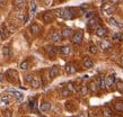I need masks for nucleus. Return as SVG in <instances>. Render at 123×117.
<instances>
[{
	"instance_id": "7c9ffc66",
	"label": "nucleus",
	"mask_w": 123,
	"mask_h": 117,
	"mask_svg": "<svg viewBox=\"0 0 123 117\" xmlns=\"http://www.w3.org/2000/svg\"><path fill=\"white\" fill-rule=\"evenodd\" d=\"M113 39H116V41H122L123 39L122 34H120V33H115V34L113 35Z\"/></svg>"
},
{
	"instance_id": "4468645a",
	"label": "nucleus",
	"mask_w": 123,
	"mask_h": 117,
	"mask_svg": "<svg viewBox=\"0 0 123 117\" xmlns=\"http://www.w3.org/2000/svg\"><path fill=\"white\" fill-rule=\"evenodd\" d=\"M71 35H72V30H71L70 28H63L62 32H61V36H62L63 38L70 37Z\"/></svg>"
},
{
	"instance_id": "bb28decb",
	"label": "nucleus",
	"mask_w": 123,
	"mask_h": 117,
	"mask_svg": "<svg viewBox=\"0 0 123 117\" xmlns=\"http://www.w3.org/2000/svg\"><path fill=\"white\" fill-rule=\"evenodd\" d=\"M115 109L117 111H122L123 110V101H117L115 104Z\"/></svg>"
},
{
	"instance_id": "dca6fc26",
	"label": "nucleus",
	"mask_w": 123,
	"mask_h": 117,
	"mask_svg": "<svg viewBox=\"0 0 123 117\" xmlns=\"http://www.w3.org/2000/svg\"><path fill=\"white\" fill-rule=\"evenodd\" d=\"M10 92H12L14 94V96L16 97V99H17V101H22L23 99H24V96H23V94L22 92H18V91H16V90H14V89H10Z\"/></svg>"
},
{
	"instance_id": "9d476101",
	"label": "nucleus",
	"mask_w": 123,
	"mask_h": 117,
	"mask_svg": "<svg viewBox=\"0 0 123 117\" xmlns=\"http://www.w3.org/2000/svg\"><path fill=\"white\" fill-rule=\"evenodd\" d=\"M59 52L62 54V55H69L71 53V49H70V46H68V45H64V46H61L59 49Z\"/></svg>"
},
{
	"instance_id": "cd10ccee",
	"label": "nucleus",
	"mask_w": 123,
	"mask_h": 117,
	"mask_svg": "<svg viewBox=\"0 0 123 117\" xmlns=\"http://www.w3.org/2000/svg\"><path fill=\"white\" fill-rule=\"evenodd\" d=\"M19 68L22 69V70H27V69L30 68V64H28V62H27V61H24V62H22V63H20Z\"/></svg>"
},
{
	"instance_id": "2eb2a0df",
	"label": "nucleus",
	"mask_w": 123,
	"mask_h": 117,
	"mask_svg": "<svg viewBox=\"0 0 123 117\" xmlns=\"http://www.w3.org/2000/svg\"><path fill=\"white\" fill-rule=\"evenodd\" d=\"M93 65H94L93 60L89 59V57H85V60H84V67L87 69H90V68H93Z\"/></svg>"
},
{
	"instance_id": "423d86ee",
	"label": "nucleus",
	"mask_w": 123,
	"mask_h": 117,
	"mask_svg": "<svg viewBox=\"0 0 123 117\" xmlns=\"http://www.w3.org/2000/svg\"><path fill=\"white\" fill-rule=\"evenodd\" d=\"M114 82H115V74H110L108 77H106L105 83H106L107 87H112L113 84H114Z\"/></svg>"
},
{
	"instance_id": "58836bf2",
	"label": "nucleus",
	"mask_w": 123,
	"mask_h": 117,
	"mask_svg": "<svg viewBox=\"0 0 123 117\" xmlns=\"http://www.w3.org/2000/svg\"><path fill=\"white\" fill-rule=\"evenodd\" d=\"M117 90L119 91L123 90V82H117Z\"/></svg>"
},
{
	"instance_id": "4c0bfd02",
	"label": "nucleus",
	"mask_w": 123,
	"mask_h": 117,
	"mask_svg": "<svg viewBox=\"0 0 123 117\" xmlns=\"http://www.w3.org/2000/svg\"><path fill=\"white\" fill-rule=\"evenodd\" d=\"M4 115H5V116H6V117H11V111H10V110H5V111H4Z\"/></svg>"
},
{
	"instance_id": "a19ab883",
	"label": "nucleus",
	"mask_w": 123,
	"mask_h": 117,
	"mask_svg": "<svg viewBox=\"0 0 123 117\" xmlns=\"http://www.w3.org/2000/svg\"><path fill=\"white\" fill-rule=\"evenodd\" d=\"M66 108L69 110H72V107H71V102H67L66 104Z\"/></svg>"
},
{
	"instance_id": "aec40b11",
	"label": "nucleus",
	"mask_w": 123,
	"mask_h": 117,
	"mask_svg": "<svg viewBox=\"0 0 123 117\" xmlns=\"http://www.w3.org/2000/svg\"><path fill=\"white\" fill-rule=\"evenodd\" d=\"M40 26H38L37 24H33L32 26H31V32H32V34H37L38 32H40Z\"/></svg>"
},
{
	"instance_id": "6e6552de",
	"label": "nucleus",
	"mask_w": 123,
	"mask_h": 117,
	"mask_svg": "<svg viewBox=\"0 0 123 117\" xmlns=\"http://www.w3.org/2000/svg\"><path fill=\"white\" fill-rule=\"evenodd\" d=\"M51 39H52L53 42H55V43L60 42L61 39H62L61 33H60V32H56V30H54V32H53L52 34H51Z\"/></svg>"
},
{
	"instance_id": "393cba45",
	"label": "nucleus",
	"mask_w": 123,
	"mask_h": 117,
	"mask_svg": "<svg viewBox=\"0 0 123 117\" xmlns=\"http://www.w3.org/2000/svg\"><path fill=\"white\" fill-rule=\"evenodd\" d=\"M2 54H4L5 57H9L10 56V50L8 46H5L4 49H2Z\"/></svg>"
},
{
	"instance_id": "72a5a7b5",
	"label": "nucleus",
	"mask_w": 123,
	"mask_h": 117,
	"mask_svg": "<svg viewBox=\"0 0 123 117\" xmlns=\"http://www.w3.org/2000/svg\"><path fill=\"white\" fill-rule=\"evenodd\" d=\"M89 52L93 53V54L97 53V47H96V45H90V46H89Z\"/></svg>"
},
{
	"instance_id": "0eeeda50",
	"label": "nucleus",
	"mask_w": 123,
	"mask_h": 117,
	"mask_svg": "<svg viewBox=\"0 0 123 117\" xmlns=\"http://www.w3.org/2000/svg\"><path fill=\"white\" fill-rule=\"evenodd\" d=\"M53 19H54V16H53L52 12L48 11L43 14V20L45 23H51V22H53Z\"/></svg>"
},
{
	"instance_id": "6ab92c4d",
	"label": "nucleus",
	"mask_w": 123,
	"mask_h": 117,
	"mask_svg": "<svg viewBox=\"0 0 123 117\" xmlns=\"http://www.w3.org/2000/svg\"><path fill=\"white\" fill-rule=\"evenodd\" d=\"M102 111H103V114H104L106 117H112L113 116L112 110H111V108H108V107H103Z\"/></svg>"
},
{
	"instance_id": "c03bdc74",
	"label": "nucleus",
	"mask_w": 123,
	"mask_h": 117,
	"mask_svg": "<svg viewBox=\"0 0 123 117\" xmlns=\"http://www.w3.org/2000/svg\"><path fill=\"white\" fill-rule=\"evenodd\" d=\"M78 117H87V116H86V114H79Z\"/></svg>"
},
{
	"instance_id": "f03ea898",
	"label": "nucleus",
	"mask_w": 123,
	"mask_h": 117,
	"mask_svg": "<svg viewBox=\"0 0 123 117\" xmlns=\"http://www.w3.org/2000/svg\"><path fill=\"white\" fill-rule=\"evenodd\" d=\"M6 77H7V80L9 82L14 83L17 81V72L15 70H8L7 73H6Z\"/></svg>"
},
{
	"instance_id": "20e7f679",
	"label": "nucleus",
	"mask_w": 123,
	"mask_h": 117,
	"mask_svg": "<svg viewBox=\"0 0 123 117\" xmlns=\"http://www.w3.org/2000/svg\"><path fill=\"white\" fill-rule=\"evenodd\" d=\"M98 25H99V19L97 18V17H95V16H94L92 19H89L88 27H89L90 29H95V28H97V27H98Z\"/></svg>"
},
{
	"instance_id": "a18cd8bd",
	"label": "nucleus",
	"mask_w": 123,
	"mask_h": 117,
	"mask_svg": "<svg viewBox=\"0 0 123 117\" xmlns=\"http://www.w3.org/2000/svg\"><path fill=\"white\" fill-rule=\"evenodd\" d=\"M120 61H121V64L123 65V55H122V56H121V57H120Z\"/></svg>"
},
{
	"instance_id": "f8f14e48",
	"label": "nucleus",
	"mask_w": 123,
	"mask_h": 117,
	"mask_svg": "<svg viewBox=\"0 0 123 117\" xmlns=\"http://www.w3.org/2000/svg\"><path fill=\"white\" fill-rule=\"evenodd\" d=\"M115 6L114 5H106V6H104V11L107 14V15H111V14H113L114 12V10H115Z\"/></svg>"
},
{
	"instance_id": "f3484780",
	"label": "nucleus",
	"mask_w": 123,
	"mask_h": 117,
	"mask_svg": "<svg viewBox=\"0 0 123 117\" xmlns=\"http://www.w3.org/2000/svg\"><path fill=\"white\" fill-rule=\"evenodd\" d=\"M51 109V104L49 101H43L41 104V110L42 111H49Z\"/></svg>"
},
{
	"instance_id": "2f4dec72",
	"label": "nucleus",
	"mask_w": 123,
	"mask_h": 117,
	"mask_svg": "<svg viewBox=\"0 0 123 117\" xmlns=\"http://www.w3.org/2000/svg\"><path fill=\"white\" fill-rule=\"evenodd\" d=\"M33 79H34V76L33 74H26V76H25V81H26V82H32V81H33Z\"/></svg>"
},
{
	"instance_id": "5701e85b",
	"label": "nucleus",
	"mask_w": 123,
	"mask_h": 117,
	"mask_svg": "<svg viewBox=\"0 0 123 117\" xmlns=\"http://www.w3.org/2000/svg\"><path fill=\"white\" fill-rule=\"evenodd\" d=\"M46 52H48L51 56H53V55L55 54V52H56V49L52 47V46H46Z\"/></svg>"
},
{
	"instance_id": "f257e3e1",
	"label": "nucleus",
	"mask_w": 123,
	"mask_h": 117,
	"mask_svg": "<svg viewBox=\"0 0 123 117\" xmlns=\"http://www.w3.org/2000/svg\"><path fill=\"white\" fill-rule=\"evenodd\" d=\"M56 14H58L59 17H61V18H63V19H71L75 17L74 10L70 9V8H61V9H58Z\"/></svg>"
},
{
	"instance_id": "e433bc0d",
	"label": "nucleus",
	"mask_w": 123,
	"mask_h": 117,
	"mask_svg": "<svg viewBox=\"0 0 123 117\" xmlns=\"http://www.w3.org/2000/svg\"><path fill=\"white\" fill-rule=\"evenodd\" d=\"M61 94H62V96H68V95L70 94V91H69L67 88H66V89H63V90L61 91Z\"/></svg>"
},
{
	"instance_id": "1a4fd4ad",
	"label": "nucleus",
	"mask_w": 123,
	"mask_h": 117,
	"mask_svg": "<svg viewBox=\"0 0 123 117\" xmlns=\"http://www.w3.org/2000/svg\"><path fill=\"white\" fill-rule=\"evenodd\" d=\"M58 74H59V67L54 65V67H52L50 69V78L51 79H54Z\"/></svg>"
},
{
	"instance_id": "79ce46f5",
	"label": "nucleus",
	"mask_w": 123,
	"mask_h": 117,
	"mask_svg": "<svg viewBox=\"0 0 123 117\" xmlns=\"http://www.w3.org/2000/svg\"><path fill=\"white\" fill-rule=\"evenodd\" d=\"M4 74H1V73H0V82H2V81H4Z\"/></svg>"
},
{
	"instance_id": "c9c22d12",
	"label": "nucleus",
	"mask_w": 123,
	"mask_h": 117,
	"mask_svg": "<svg viewBox=\"0 0 123 117\" xmlns=\"http://www.w3.org/2000/svg\"><path fill=\"white\" fill-rule=\"evenodd\" d=\"M108 22H110V24H111V25H113V26H119V24L116 23V20L114 18H110V20H108Z\"/></svg>"
},
{
	"instance_id": "a211bd4d",
	"label": "nucleus",
	"mask_w": 123,
	"mask_h": 117,
	"mask_svg": "<svg viewBox=\"0 0 123 117\" xmlns=\"http://www.w3.org/2000/svg\"><path fill=\"white\" fill-rule=\"evenodd\" d=\"M31 84H32V87H33L34 89H37V88L41 87V79H38V78H34L33 81L31 82Z\"/></svg>"
},
{
	"instance_id": "412c9836",
	"label": "nucleus",
	"mask_w": 123,
	"mask_h": 117,
	"mask_svg": "<svg viewBox=\"0 0 123 117\" xmlns=\"http://www.w3.org/2000/svg\"><path fill=\"white\" fill-rule=\"evenodd\" d=\"M101 47L103 50H108L111 47V44H110V42H107V41H102L101 42Z\"/></svg>"
},
{
	"instance_id": "49530a36",
	"label": "nucleus",
	"mask_w": 123,
	"mask_h": 117,
	"mask_svg": "<svg viewBox=\"0 0 123 117\" xmlns=\"http://www.w3.org/2000/svg\"><path fill=\"white\" fill-rule=\"evenodd\" d=\"M5 2V0H0V4H4Z\"/></svg>"
},
{
	"instance_id": "4be33fe9",
	"label": "nucleus",
	"mask_w": 123,
	"mask_h": 117,
	"mask_svg": "<svg viewBox=\"0 0 123 117\" xmlns=\"http://www.w3.org/2000/svg\"><path fill=\"white\" fill-rule=\"evenodd\" d=\"M98 86H99V88H101V89H104V88L106 87V83H105L104 77H101V78L98 79Z\"/></svg>"
},
{
	"instance_id": "de8ad7c7",
	"label": "nucleus",
	"mask_w": 123,
	"mask_h": 117,
	"mask_svg": "<svg viewBox=\"0 0 123 117\" xmlns=\"http://www.w3.org/2000/svg\"><path fill=\"white\" fill-rule=\"evenodd\" d=\"M60 1H64V0H60Z\"/></svg>"
},
{
	"instance_id": "c85d7f7f",
	"label": "nucleus",
	"mask_w": 123,
	"mask_h": 117,
	"mask_svg": "<svg viewBox=\"0 0 123 117\" xmlns=\"http://www.w3.org/2000/svg\"><path fill=\"white\" fill-rule=\"evenodd\" d=\"M79 92H80V95H82V96L87 95V92H88V87H86V86H82V87H80V89H79Z\"/></svg>"
},
{
	"instance_id": "f704fd0d",
	"label": "nucleus",
	"mask_w": 123,
	"mask_h": 117,
	"mask_svg": "<svg viewBox=\"0 0 123 117\" xmlns=\"http://www.w3.org/2000/svg\"><path fill=\"white\" fill-rule=\"evenodd\" d=\"M35 106H36V101H35V99H32L30 101V108L31 109H35Z\"/></svg>"
},
{
	"instance_id": "b1692460",
	"label": "nucleus",
	"mask_w": 123,
	"mask_h": 117,
	"mask_svg": "<svg viewBox=\"0 0 123 117\" xmlns=\"http://www.w3.org/2000/svg\"><path fill=\"white\" fill-rule=\"evenodd\" d=\"M10 100V97L8 96V95H4V96H1V98H0V102H2V104H8Z\"/></svg>"
},
{
	"instance_id": "9b49d317",
	"label": "nucleus",
	"mask_w": 123,
	"mask_h": 117,
	"mask_svg": "<svg viewBox=\"0 0 123 117\" xmlns=\"http://www.w3.org/2000/svg\"><path fill=\"white\" fill-rule=\"evenodd\" d=\"M76 71H77V69H76L75 64H72V63H68V64L66 65V72H67V73L71 74V73H75Z\"/></svg>"
},
{
	"instance_id": "ea45409f",
	"label": "nucleus",
	"mask_w": 123,
	"mask_h": 117,
	"mask_svg": "<svg viewBox=\"0 0 123 117\" xmlns=\"http://www.w3.org/2000/svg\"><path fill=\"white\" fill-rule=\"evenodd\" d=\"M86 17L87 18H90V17H94V12L93 11H88L87 14H86Z\"/></svg>"
},
{
	"instance_id": "ddd939ff",
	"label": "nucleus",
	"mask_w": 123,
	"mask_h": 117,
	"mask_svg": "<svg viewBox=\"0 0 123 117\" xmlns=\"http://www.w3.org/2000/svg\"><path fill=\"white\" fill-rule=\"evenodd\" d=\"M8 35H9V30L6 27H0V38L5 39L8 37Z\"/></svg>"
},
{
	"instance_id": "a878e982",
	"label": "nucleus",
	"mask_w": 123,
	"mask_h": 117,
	"mask_svg": "<svg viewBox=\"0 0 123 117\" xmlns=\"http://www.w3.org/2000/svg\"><path fill=\"white\" fill-rule=\"evenodd\" d=\"M97 86H98V83L95 82V81H93V82L89 83V89L92 91H96L97 89H98V87H97Z\"/></svg>"
},
{
	"instance_id": "7ed1b4c3",
	"label": "nucleus",
	"mask_w": 123,
	"mask_h": 117,
	"mask_svg": "<svg viewBox=\"0 0 123 117\" xmlns=\"http://www.w3.org/2000/svg\"><path fill=\"white\" fill-rule=\"evenodd\" d=\"M82 38H84L82 32L78 30V32H76L75 34L72 35V43H75V44H80L82 42Z\"/></svg>"
},
{
	"instance_id": "39448f33",
	"label": "nucleus",
	"mask_w": 123,
	"mask_h": 117,
	"mask_svg": "<svg viewBox=\"0 0 123 117\" xmlns=\"http://www.w3.org/2000/svg\"><path fill=\"white\" fill-rule=\"evenodd\" d=\"M95 33H96V35L99 36V37H105V36L107 35V30H106V28H104V27L98 26L96 28V30H95Z\"/></svg>"
},
{
	"instance_id": "37998d69",
	"label": "nucleus",
	"mask_w": 123,
	"mask_h": 117,
	"mask_svg": "<svg viewBox=\"0 0 123 117\" xmlns=\"http://www.w3.org/2000/svg\"><path fill=\"white\" fill-rule=\"evenodd\" d=\"M120 1H123V0H112L113 4H117V2H120Z\"/></svg>"
},
{
	"instance_id": "473e14b6",
	"label": "nucleus",
	"mask_w": 123,
	"mask_h": 117,
	"mask_svg": "<svg viewBox=\"0 0 123 117\" xmlns=\"http://www.w3.org/2000/svg\"><path fill=\"white\" fill-rule=\"evenodd\" d=\"M67 89L70 92H72V91H75V84L72 82H70V83H68V86H67Z\"/></svg>"
},
{
	"instance_id": "c756f323",
	"label": "nucleus",
	"mask_w": 123,
	"mask_h": 117,
	"mask_svg": "<svg viewBox=\"0 0 123 117\" xmlns=\"http://www.w3.org/2000/svg\"><path fill=\"white\" fill-rule=\"evenodd\" d=\"M35 10H36V5H35V1H34V0H32V2H31V14H32V15H34Z\"/></svg>"
}]
</instances>
